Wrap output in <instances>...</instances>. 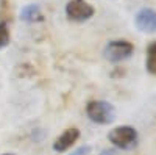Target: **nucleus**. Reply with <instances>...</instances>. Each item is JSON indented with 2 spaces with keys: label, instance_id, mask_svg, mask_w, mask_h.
<instances>
[{
  "label": "nucleus",
  "instance_id": "nucleus-1",
  "mask_svg": "<svg viewBox=\"0 0 156 155\" xmlns=\"http://www.w3.org/2000/svg\"><path fill=\"white\" fill-rule=\"evenodd\" d=\"M86 113L90 121L97 124H109L114 121V107L105 100H92L87 103Z\"/></svg>",
  "mask_w": 156,
  "mask_h": 155
},
{
  "label": "nucleus",
  "instance_id": "nucleus-2",
  "mask_svg": "<svg viewBox=\"0 0 156 155\" xmlns=\"http://www.w3.org/2000/svg\"><path fill=\"white\" fill-rule=\"evenodd\" d=\"M109 141L117 146V147H120V149H131L134 144H136V141H137V132L134 130L133 127H129V125H122V127H115L114 130L108 135Z\"/></svg>",
  "mask_w": 156,
  "mask_h": 155
},
{
  "label": "nucleus",
  "instance_id": "nucleus-3",
  "mask_svg": "<svg viewBox=\"0 0 156 155\" xmlns=\"http://www.w3.org/2000/svg\"><path fill=\"white\" fill-rule=\"evenodd\" d=\"M66 14L70 20L84 22L94 16V8L86 0H70L66 5Z\"/></svg>",
  "mask_w": 156,
  "mask_h": 155
},
{
  "label": "nucleus",
  "instance_id": "nucleus-4",
  "mask_svg": "<svg viewBox=\"0 0 156 155\" xmlns=\"http://www.w3.org/2000/svg\"><path fill=\"white\" fill-rule=\"evenodd\" d=\"M133 49H134L133 44L128 41H111L105 47V58L112 61V63L126 60L133 54Z\"/></svg>",
  "mask_w": 156,
  "mask_h": 155
},
{
  "label": "nucleus",
  "instance_id": "nucleus-5",
  "mask_svg": "<svg viewBox=\"0 0 156 155\" xmlns=\"http://www.w3.org/2000/svg\"><path fill=\"white\" fill-rule=\"evenodd\" d=\"M136 27L144 33H156V11L151 8H142L136 14Z\"/></svg>",
  "mask_w": 156,
  "mask_h": 155
},
{
  "label": "nucleus",
  "instance_id": "nucleus-6",
  "mask_svg": "<svg viewBox=\"0 0 156 155\" xmlns=\"http://www.w3.org/2000/svg\"><path fill=\"white\" fill-rule=\"evenodd\" d=\"M78 136H80V132H78L76 128H67V130L55 141L53 149H55L56 152H64V150H67L69 147H72V146L76 143Z\"/></svg>",
  "mask_w": 156,
  "mask_h": 155
},
{
  "label": "nucleus",
  "instance_id": "nucleus-7",
  "mask_svg": "<svg viewBox=\"0 0 156 155\" xmlns=\"http://www.w3.org/2000/svg\"><path fill=\"white\" fill-rule=\"evenodd\" d=\"M22 19L27 22H34L41 19V9L37 5H28L22 9Z\"/></svg>",
  "mask_w": 156,
  "mask_h": 155
},
{
  "label": "nucleus",
  "instance_id": "nucleus-8",
  "mask_svg": "<svg viewBox=\"0 0 156 155\" xmlns=\"http://www.w3.org/2000/svg\"><path fill=\"white\" fill-rule=\"evenodd\" d=\"M147 69L151 74H156V42L148 47V52H147Z\"/></svg>",
  "mask_w": 156,
  "mask_h": 155
},
{
  "label": "nucleus",
  "instance_id": "nucleus-9",
  "mask_svg": "<svg viewBox=\"0 0 156 155\" xmlns=\"http://www.w3.org/2000/svg\"><path fill=\"white\" fill-rule=\"evenodd\" d=\"M9 42V31H8V25L5 22H0V49L6 47Z\"/></svg>",
  "mask_w": 156,
  "mask_h": 155
},
{
  "label": "nucleus",
  "instance_id": "nucleus-10",
  "mask_svg": "<svg viewBox=\"0 0 156 155\" xmlns=\"http://www.w3.org/2000/svg\"><path fill=\"white\" fill-rule=\"evenodd\" d=\"M86 152H89V147H81V149H78L76 152H73L72 155H84Z\"/></svg>",
  "mask_w": 156,
  "mask_h": 155
},
{
  "label": "nucleus",
  "instance_id": "nucleus-11",
  "mask_svg": "<svg viewBox=\"0 0 156 155\" xmlns=\"http://www.w3.org/2000/svg\"><path fill=\"white\" fill-rule=\"evenodd\" d=\"M101 155H115V152L114 150H103Z\"/></svg>",
  "mask_w": 156,
  "mask_h": 155
},
{
  "label": "nucleus",
  "instance_id": "nucleus-12",
  "mask_svg": "<svg viewBox=\"0 0 156 155\" xmlns=\"http://www.w3.org/2000/svg\"><path fill=\"white\" fill-rule=\"evenodd\" d=\"M5 155H8V153H5Z\"/></svg>",
  "mask_w": 156,
  "mask_h": 155
}]
</instances>
